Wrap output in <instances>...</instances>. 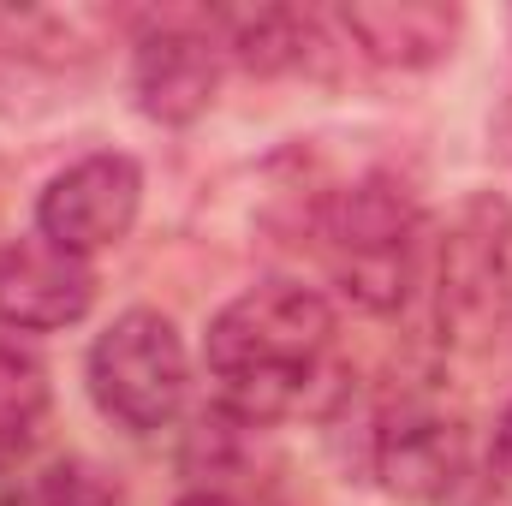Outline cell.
Masks as SVG:
<instances>
[{
    "mask_svg": "<svg viewBox=\"0 0 512 506\" xmlns=\"http://www.w3.org/2000/svg\"><path fill=\"white\" fill-rule=\"evenodd\" d=\"M84 381L96 411L126 429V435H161L179 423L185 399H191V352L185 334L173 328V316L137 304L120 310L84 358Z\"/></svg>",
    "mask_w": 512,
    "mask_h": 506,
    "instance_id": "obj_3",
    "label": "cell"
},
{
    "mask_svg": "<svg viewBox=\"0 0 512 506\" xmlns=\"http://www.w3.org/2000/svg\"><path fill=\"white\" fill-rule=\"evenodd\" d=\"M221 48H227V66H245L256 78H280V72H298L310 60V36H316V18L292 12V6H245V12H209Z\"/></svg>",
    "mask_w": 512,
    "mask_h": 506,
    "instance_id": "obj_10",
    "label": "cell"
},
{
    "mask_svg": "<svg viewBox=\"0 0 512 506\" xmlns=\"http://www.w3.org/2000/svg\"><path fill=\"white\" fill-rule=\"evenodd\" d=\"M137 209H143V167L126 149H90L42 185L36 233L90 262V256L114 251L137 227Z\"/></svg>",
    "mask_w": 512,
    "mask_h": 506,
    "instance_id": "obj_5",
    "label": "cell"
},
{
    "mask_svg": "<svg viewBox=\"0 0 512 506\" xmlns=\"http://www.w3.org/2000/svg\"><path fill=\"white\" fill-rule=\"evenodd\" d=\"M346 42L382 72H429L453 54L465 12L441 0H352L334 12Z\"/></svg>",
    "mask_w": 512,
    "mask_h": 506,
    "instance_id": "obj_9",
    "label": "cell"
},
{
    "mask_svg": "<svg viewBox=\"0 0 512 506\" xmlns=\"http://www.w3.org/2000/svg\"><path fill=\"white\" fill-rule=\"evenodd\" d=\"M227 78V48L209 18H155L131 42V102L155 126H197Z\"/></svg>",
    "mask_w": 512,
    "mask_h": 506,
    "instance_id": "obj_6",
    "label": "cell"
},
{
    "mask_svg": "<svg viewBox=\"0 0 512 506\" xmlns=\"http://www.w3.org/2000/svg\"><path fill=\"white\" fill-rule=\"evenodd\" d=\"M179 506H268V501H245L239 489H227V483H209V489H191Z\"/></svg>",
    "mask_w": 512,
    "mask_h": 506,
    "instance_id": "obj_14",
    "label": "cell"
},
{
    "mask_svg": "<svg viewBox=\"0 0 512 506\" xmlns=\"http://www.w3.org/2000/svg\"><path fill=\"white\" fill-rule=\"evenodd\" d=\"M0 506H126V489L96 459H48L36 471H0Z\"/></svg>",
    "mask_w": 512,
    "mask_h": 506,
    "instance_id": "obj_12",
    "label": "cell"
},
{
    "mask_svg": "<svg viewBox=\"0 0 512 506\" xmlns=\"http://www.w3.org/2000/svg\"><path fill=\"white\" fill-rule=\"evenodd\" d=\"M435 322L447 346H489L512 316V203L501 191H471L429 256Z\"/></svg>",
    "mask_w": 512,
    "mask_h": 506,
    "instance_id": "obj_4",
    "label": "cell"
},
{
    "mask_svg": "<svg viewBox=\"0 0 512 506\" xmlns=\"http://www.w3.org/2000/svg\"><path fill=\"white\" fill-rule=\"evenodd\" d=\"M334 358V304L304 280H256L215 310L203 340V370L215 411L239 429L304 411Z\"/></svg>",
    "mask_w": 512,
    "mask_h": 506,
    "instance_id": "obj_1",
    "label": "cell"
},
{
    "mask_svg": "<svg viewBox=\"0 0 512 506\" xmlns=\"http://www.w3.org/2000/svg\"><path fill=\"white\" fill-rule=\"evenodd\" d=\"M489 465H495V471H501V477L512 483V405L501 411V423H495V441H489Z\"/></svg>",
    "mask_w": 512,
    "mask_h": 506,
    "instance_id": "obj_13",
    "label": "cell"
},
{
    "mask_svg": "<svg viewBox=\"0 0 512 506\" xmlns=\"http://www.w3.org/2000/svg\"><path fill=\"white\" fill-rule=\"evenodd\" d=\"M322 251L346 304L393 316L423 274V215L411 191L387 173L346 185L322 215Z\"/></svg>",
    "mask_w": 512,
    "mask_h": 506,
    "instance_id": "obj_2",
    "label": "cell"
},
{
    "mask_svg": "<svg viewBox=\"0 0 512 506\" xmlns=\"http://www.w3.org/2000/svg\"><path fill=\"white\" fill-rule=\"evenodd\" d=\"M96 304V268L84 256L24 233L0 245V328L6 334H60L78 328Z\"/></svg>",
    "mask_w": 512,
    "mask_h": 506,
    "instance_id": "obj_8",
    "label": "cell"
},
{
    "mask_svg": "<svg viewBox=\"0 0 512 506\" xmlns=\"http://www.w3.org/2000/svg\"><path fill=\"white\" fill-rule=\"evenodd\" d=\"M376 477L387 495L417 506H441L471 477V429L459 411L435 399H399L376 423Z\"/></svg>",
    "mask_w": 512,
    "mask_h": 506,
    "instance_id": "obj_7",
    "label": "cell"
},
{
    "mask_svg": "<svg viewBox=\"0 0 512 506\" xmlns=\"http://www.w3.org/2000/svg\"><path fill=\"white\" fill-rule=\"evenodd\" d=\"M48 405H54L48 364H42L24 340L0 334V471L24 465V453L42 441Z\"/></svg>",
    "mask_w": 512,
    "mask_h": 506,
    "instance_id": "obj_11",
    "label": "cell"
}]
</instances>
